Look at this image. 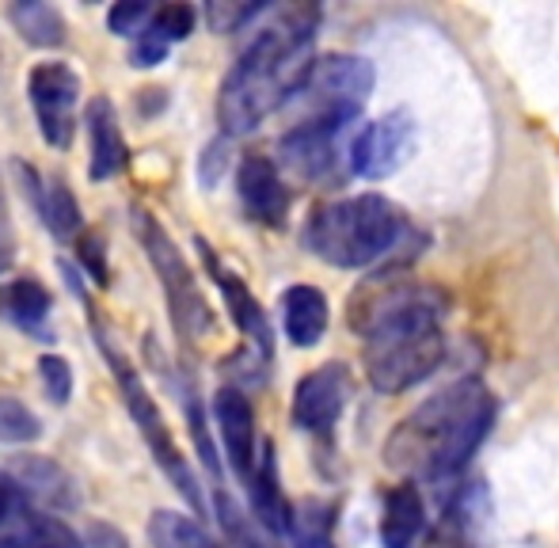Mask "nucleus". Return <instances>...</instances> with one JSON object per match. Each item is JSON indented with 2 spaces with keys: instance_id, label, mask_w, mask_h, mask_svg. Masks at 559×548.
Masks as SVG:
<instances>
[{
  "instance_id": "nucleus-1",
  "label": "nucleus",
  "mask_w": 559,
  "mask_h": 548,
  "mask_svg": "<svg viewBox=\"0 0 559 548\" xmlns=\"http://www.w3.org/2000/svg\"><path fill=\"white\" fill-rule=\"evenodd\" d=\"M442 294L430 286H389L358 305L354 327L366 339V373L377 393H407L442 366Z\"/></svg>"
},
{
  "instance_id": "nucleus-2",
  "label": "nucleus",
  "mask_w": 559,
  "mask_h": 548,
  "mask_svg": "<svg viewBox=\"0 0 559 548\" xmlns=\"http://www.w3.org/2000/svg\"><path fill=\"white\" fill-rule=\"evenodd\" d=\"M317 20V8H286L240 53L217 96L225 134H251L266 115L297 96L312 69Z\"/></svg>"
},
{
  "instance_id": "nucleus-3",
  "label": "nucleus",
  "mask_w": 559,
  "mask_h": 548,
  "mask_svg": "<svg viewBox=\"0 0 559 548\" xmlns=\"http://www.w3.org/2000/svg\"><path fill=\"white\" fill-rule=\"evenodd\" d=\"M495 422V396L479 381H456L419 404L396 430H392L384 457L389 468L423 480H445L461 473L479 450Z\"/></svg>"
},
{
  "instance_id": "nucleus-4",
  "label": "nucleus",
  "mask_w": 559,
  "mask_h": 548,
  "mask_svg": "<svg viewBox=\"0 0 559 548\" xmlns=\"http://www.w3.org/2000/svg\"><path fill=\"white\" fill-rule=\"evenodd\" d=\"M404 233V217L381 194H358V199L328 202L309 217L305 245L332 267H369L392 252Z\"/></svg>"
},
{
  "instance_id": "nucleus-5",
  "label": "nucleus",
  "mask_w": 559,
  "mask_h": 548,
  "mask_svg": "<svg viewBox=\"0 0 559 548\" xmlns=\"http://www.w3.org/2000/svg\"><path fill=\"white\" fill-rule=\"evenodd\" d=\"M377 84V73L366 58L358 53H328L317 58L305 76V84L297 88V104L309 107L301 122H324V127H346L354 115L366 107L369 92Z\"/></svg>"
},
{
  "instance_id": "nucleus-6",
  "label": "nucleus",
  "mask_w": 559,
  "mask_h": 548,
  "mask_svg": "<svg viewBox=\"0 0 559 548\" xmlns=\"http://www.w3.org/2000/svg\"><path fill=\"white\" fill-rule=\"evenodd\" d=\"M130 225H133V237H138V245L145 248L153 271L160 274V286H164V297H168V309H171L176 327L187 335V339L210 332L206 297L199 294V282H194L187 260L179 255V248L171 245V237L160 229V222H156L148 210H133Z\"/></svg>"
},
{
  "instance_id": "nucleus-7",
  "label": "nucleus",
  "mask_w": 559,
  "mask_h": 548,
  "mask_svg": "<svg viewBox=\"0 0 559 548\" xmlns=\"http://www.w3.org/2000/svg\"><path fill=\"white\" fill-rule=\"evenodd\" d=\"M107 358H111V370L118 373V385H122L126 408H130L133 422H138V430H141V438H145L148 450H153L156 465H160L164 473H168V480L176 484L179 491H183V499L194 507V511H206V499H202L199 484H194L191 468H187L183 453H179L176 438H171L168 422H164V415H160V408H156V401L148 396V389L141 385V378L118 355H111V350H107Z\"/></svg>"
},
{
  "instance_id": "nucleus-8",
  "label": "nucleus",
  "mask_w": 559,
  "mask_h": 548,
  "mask_svg": "<svg viewBox=\"0 0 559 548\" xmlns=\"http://www.w3.org/2000/svg\"><path fill=\"white\" fill-rule=\"evenodd\" d=\"M31 107H35L43 141L53 148H69L73 141V111L81 99V76L61 61H43L31 69Z\"/></svg>"
},
{
  "instance_id": "nucleus-9",
  "label": "nucleus",
  "mask_w": 559,
  "mask_h": 548,
  "mask_svg": "<svg viewBox=\"0 0 559 548\" xmlns=\"http://www.w3.org/2000/svg\"><path fill=\"white\" fill-rule=\"evenodd\" d=\"M415 153V122L412 115L392 111L384 119L369 122L350 141V168L361 179H389L400 171Z\"/></svg>"
},
{
  "instance_id": "nucleus-10",
  "label": "nucleus",
  "mask_w": 559,
  "mask_h": 548,
  "mask_svg": "<svg viewBox=\"0 0 559 548\" xmlns=\"http://www.w3.org/2000/svg\"><path fill=\"white\" fill-rule=\"evenodd\" d=\"M346 370L335 362L305 373L294 389V422L309 434H328L346 408Z\"/></svg>"
},
{
  "instance_id": "nucleus-11",
  "label": "nucleus",
  "mask_w": 559,
  "mask_h": 548,
  "mask_svg": "<svg viewBox=\"0 0 559 548\" xmlns=\"http://www.w3.org/2000/svg\"><path fill=\"white\" fill-rule=\"evenodd\" d=\"M236 191H240V202L255 222L263 225H282L289 210V191L282 183L278 168H274L266 156H248L236 171Z\"/></svg>"
},
{
  "instance_id": "nucleus-12",
  "label": "nucleus",
  "mask_w": 559,
  "mask_h": 548,
  "mask_svg": "<svg viewBox=\"0 0 559 548\" xmlns=\"http://www.w3.org/2000/svg\"><path fill=\"white\" fill-rule=\"evenodd\" d=\"M214 415H217V430H222V442L228 450V461H233L236 476L243 484L255 476V415H251V404L243 401V393L236 389H222L214 401Z\"/></svg>"
},
{
  "instance_id": "nucleus-13",
  "label": "nucleus",
  "mask_w": 559,
  "mask_h": 548,
  "mask_svg": "<svg viewBox=\"0 0 559 548\" xmlns=\"http://www.w3.org/2000/svg\"><path fill=\"white\" fill-rule=\"evenodd\" d=\"M0 548H84V541L61 519L31 511L20 496L0 519Z\"/></svg>"
},
{
  "instance_id": "nucleus-14",
  "label": "nucleus",
  "mask_w": 559,
  "mask_h": 548,
  "mask_svg": "<svg viewBox=\"0 0 559 548\" xmlns=\"http://www.w3.org/2000/svg\"><path fill=\"white\" fill-rule=\"evenodd\" d=\"M84 127H88L92 138V183H104V179H115L118 171L126 168V141L122 130H118V115L115 104L104 96H96L84 111Z\"/></svg>"
},
{
  "instance_id": "nucleus-15",
  "label": "nucleus",
  "mask_w": 559,
  "mask_h": 548,
  "mask_svg": "<svg viewBox=\"0 0 559 548\" xmlns=\"http://www.w3.org/2000/svg\"><path fill=\"white\" fill-rule=\"evenodd\" d=\"M282 164L289 171H297L301 179H320L328 176L335 160V127H324V122H297L278 145Z\"/></svg>"
},
{
  "instance_id": "nucleus-16",
  "label": "nucleus",
  "mask_w": 559,
  "mask_h": 548,
  "mask_svg": "<svg viewBox=\"0 0 559 548\" xmlns=\"http://www.w3.org/2000/svg\"><path fill=\"white\" fill-rule=\"evenodd\" d=\"M328 320H332V309H328L324 289L289 286L282 294V324L294 347H317L328 332Z\"/></svg>"
},
{
  "instance_id": "nucleus-17",
  "label": "nucleus",
  "mask_w": 559,
  "mask_h": 548,
  "mask_svg": "<svg viewBox=\"0 0 559 548\" xmlns=\"http://www.w3.org/2000/svg\"><path fill=\"white\" fill-rule=\"evenodd\" d=\"M423 526H427V507L415 488V480H404L384 496L381 511V545L384 548H415Z\"/></svg>"
},
{
  "instance_id": "nucleus-18",
  "label": "nucleus",
  "mask_w": 559,
  "mask_h": 548,
  "mask_svg": "<svg viewBox=\"0 0 559 548\" xmlns=\"http://www.w3.org/2000/svg\"><path fill=\"white\" fill-rule=\"evenodd\" d=\"M202 245V255H206L210 263H214V255H210V248H206V240H199ZM214 278H217V286H222V294H225V301H228V312H233V320H236V327H240L243 335H248V343L259 350L263 358H271V324H266V317H263V309H259V301L248 294V286H243L240 278H233L225 267H217L214 263Z\"/></svg>"
},
{
  "instance_id": "nucleus-19",
  "label": "nucleus",
  "mask_w": 559,
  "mask_h": 548,
  "mask_svg": "<svg viewBox=\"0 0 559 548\" xmlns=\"http://www.w3.org/2000/svg\"><path fill=\"white\" fill-rule=\"evenodd\" d=\"M248 491H251V507H255V519L263 522L266 529H274V534H286L294 511H289L286 496H282L278 465H274L271 445H263V453H259V465H255V476L248 480Z\"/></svg>"
},
{
  "instance_id": "nucleus-20",
  "label": "nucleus",
  "mask_w": 559,
  "mask_h": 548,
  "mask_svg": "<svg viewBox=\"0 0 559 548\" xmlns=\"http://www.w3.org/2000/svg\"><path fill=\"white\" fill-rule=\"evenodd\" d=\"M8 20L15 23L27 43L43 46V50H53V46L66 43V20L53 4H38V0H20V4L8 8Z\"/></svg>"
},
{
  "instance_id": "nucleus-21",
  "label": "nucleus",
  "mask_w": 559,
  "mask_h": 548,
  "mask_svg": "<svg viewBox=\"0 0 559 548\" xmlns=\"http://www.w3.org/2000/svg\"><path fill=\"white\" fill-rule=\"evenodd\" d=\"M0 312H4L12 324L38 332L46 312H50V294H46L35 278H15V282H8V286H0Z\"/></svg>"
},
{
  "instance_id": "nucleus-22",
  "label": "nucleus",
  "mask_w": 559,
  "mask_h": 548,
  "mask_svg": "<svg viewBox=\"0 0 559 548\" xmlns=\"http://www.w3.org/2000/svg\"><path fill=\"white\" fill-rule=\"evenodd\" d=\"M148 541L156 548H222L199 522L179 511H156L148 522Z\"/></svg>"
},
{
  "instance_id": "nucleus-23",
  "label": "nucleus",
  "mask_w": 559,
  "mask_h": 548,
  "mask_svg": "<svg viewBox=\"0 0 559 548\" xmlns=\"http://www.w3.org/2000/svg\"><path fill=\"white\" fill-rule=\"evenodd\" d=\"M38 214H43L46 229L53 237H73L81 229V206H76L73 191H69L66 179H50L38 194Z\"/></svg>"
},
{
  "instance_id": "nucleus-24",
  "label": "nucleus",
  "mask_w": 559,
  "mask_h": 548,
  "mask_svg": "<svg viewBox=\"0 0 559 548\" xmlns=\"http://www.w3.org/2000/svg\"><path fill=\"white\" fill-rule=\"evenodd\" d=\"M15 488L31 491V496H38V499H53V503H73V496L66 491L69 488L66 473L43 457H27L15 465Z\"/></svg>"
},
{
  "instance_id": "nucleus-25",
  "label": "nucleus",
  "mask_w": 559,
  "mask_h": 548,
  "mask_svg": "<svg viewBox=\"0 0 559 548\" xmlns=\"http://www.w3.org/2000/svg\"><path fill=\"white\" fill-rule=\"evenodd\" d=\"M286 537L297 548H332V541H328V522H324V514H320V507H301V511H294Z\"/></svg>"
},
{
  "instance_id": "nucleus-26",
  "label": "nucleus",
  "mask_w": 559,
  "mask_h": 548,
  "mask_svg": "<svg viewBox=\"0 0 559 548\" xmlns=\"http://www.w3.org/2000/svg\"><path fill=\"white\" fill-rule=\"evenodd\" d=\"M214 507H217V519H222V526H225L228 548H271V545H263V537L248 526V519L236 511L233 499H228L225 491H217L214 496Z\"/></svg>"
},
{
  "instance_id": "nucleus-27",
  "label": "nucleus",
  "mask_w": 559,
  "mask_h": 548,
  "mask_svg": "<svg viewBox=\"0 0 559 548\" xmlns=\"http://www.w3.org/2000/svg\"><path fill=\"white\" fill-rule=\"evenodd\" d=\"M0 434H4L8 442H35V438L43 434V427H38L31 408H23L20 401L0 396Z\"/></svg>"
},
{
  "instance_id": "nucleus-28",
  "label": "nucleus",
  "mask_w": 559,
  "mask_h": 548,
  "mask_svg": "<svg viewBox=\"0 0 559 548\" xmlns=\"http://www.w3.org/2000/svg\"><path fill=\"white\" fill-rule=\"evenodd\" d=\"M38 378H43V389L53 404H69V396H73V366L66 358L46 355L38 362Z\"/></svg>"
},
{
  "instance_id": "nucleus-29",
  "label": "nucleus",
  "mask_w": 559,
  "mask_h": 548,
  "mask_svg": "<svg viewBox=\"0 0 559 548\" xmlns=\"http://www.w3.org/2000/svg\"><path fill=\"white\" fill-rule=\"evenodd\" d=\"M153 27L160 31L168 43H179L194 31V8L187 4H168V8H156L153 15Z\"/></svg>"
},
{
  "instance_id": "nucleus-30",
  "label": "nucleus",
  "mask_w": 559,
  "mask_h": 548,
  "mask_svg": "<svg viewBox=\"0 0 559 548\" xmlns=\"http://www.w3.org/2000/svg\"><path fill=\"white\" fill-rule=\"evenodd\" d=\"M153 8L148 4H115L111 12H107V27L115 31V35H141V31L153 23Z\"/></svg>"
},
{
  "instance_id": "nucleus-31",
  "label": "nucleus",
  "mask_w": 559,
  "mask_h": 548,
  "mask_svg": "<svg viewBox=\"0 0 559 548\" xmlns=\"http://www.w3.org/2000/svg\"><path fill=\"white\" fill-rule=\"evenodd\" d=\"M168 46H171L168 38H164L160 31H156L153 23H148V27L138 35V43H133V53H130L133 65H138V69H153V65H160L164 53H168Z\"/></svg>"
},
{
  "instance_id": "nucleus-32",
  "label": "nucleus",
  "mask_w": 559,
  "mask_h": 548,
  "mask_svg": "<svg viewBox=\"0 0 559 548\" xmlns=\"http://www.w3.org/2000/svg\"><path fill=\"white\" fill-rule=\"evenodd\" d=\"M263 8H225V4H210L206 8V20L214 23L217 31H236L243 20H251V15H259Z\"/></svg>"
},
{
  "instance_id": "nucleus-33",
  "label": "nucleus",
  "mask_w": 559,
  "mask_h": 548,
  "mask_svg": "<svg viewBox=\"0 0 559 548\" xmlns=\"http://www.w3.org/2000/svg\"><path fill=\"white\" fill-rule=\"evenodd\" d=\"M81 263L96 274V282H107V267H104V252H99V240H81Z\"/></svg>"
},
{
  "instance_id": "nucleus-34",
  "label": "nucleus",
  "mask_w": 559,
  "mask_h": 548,
  "mask_svg": "<svg viewBox=\"0 0 559 548\" xmlns=\"http://www.w3.org/2000/svg\"><path fill=\"white\" fill-rule=\"evenodd\" d=\"M8 260H12V248H8V237H4V229H0V271L8 267Z\"/></svg>"
}]
</instances>
